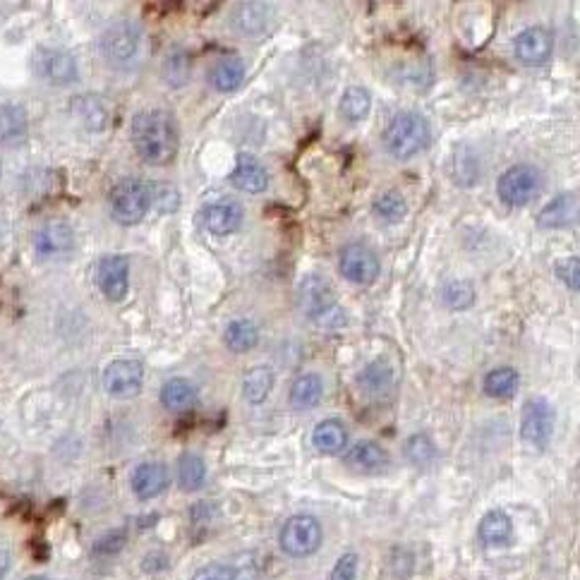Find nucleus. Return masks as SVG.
I'll use <instances>...</instances> for the list:
<instances>
[{
	"instance_id": "0eeeda50",
	"label": "nucleus",
	"mask_w": 580,
	"mask_h": 580,
	"mask_svg": "<svg viewBox=\"0 0 580 580\" xmlns=\"http://www.w3.org/2000/svg\"><path fill=\"white\" fill-rule=\"evenodd\" d=\"M542 187L540 171L528 163H518V166H511L509 171L501 173L499 183H497V195L504 204L509 207H525L530 199L537 197Z\"/></svg>"
},
{
	"instance_id": "e433bc0d",
	"label": "nucleus",
	"mask_w": 580,
	"mask_h": 580,
	"mask_svg": "<svg viewBox=\"0 0 580 580\" xmlns=\"http://www.w3.org/2000/svg\"><path fill=\"white\" fill-rule=\"evenodd\" d=\"M128 533L125 530H113V533L101 535L99 540L94 542V554H101V557H111V554H118L120 549L125 547V537Z\"/></svg>"
},
{
	"instance_id": "1a4fd4ad",
	"label": "nucleus",
	"mask_w": 580,
	"mask_h": 580,
	"mask_svg": "<svg viewBox=\"0 0 580 580\" xmlns=\"http://www.w3.org/2000/svg\"><path fill=\"white\" fill-rule=\"evenodd\" d=\"M34 70L41 80L53 84V87H68L77 80V60L63 48L41 46L34 53Z\"/></svg>"
},
{
	"instance_id": "ddd939ff",
	"label": "nucleus",
	"mask_w": 580,
	"mask_h": 580,
	"mask_svg": "<svg viewBox=\"0 0 580 580\" xmlns=\"http://www.w3.org/2000/svg\"><path fill=\"white\" fill-rule=\"evenodd\" d=\"M96 281H99L101 293L108 300L120 302L125 300L130 290V262L123 255H111L104 257L96 267Z\"/></svg>"
},
{
	"instance_id": "f8f14e48",
	"label": "nucleus",
	"mask_w": 580,
	"mask_h": 580,
	"mask_svg": "<svg viewBox=\"0 0 580 580\" xmlns=\"http://www.w3.org/2000/svg\"><path fill=\"white\" fill-rule=\"evenodd\" d=\"M516 58L525 65H545L554 53V34L547 27H528L513 41Z\"/></svg>"
},
{
	"instance_id": "a878e982",
	"label": "nucleus",
	"mask_w": 580,
	"mask_h": 580,
	"mask_svg": "<svg viewBox=\"0 0 580 580\" xmlns=\"http://www.w3.org/2000/svg\"><path fill=\"white\" fill-rule=\"evenodd\" d=\"M271 389H274V370H271V367L257 365L245 374L243 396L247 403H252V406H259V403L267 401Z\"/></svg>"
},
{
	"instance_id": "412c9836",
	"label": "nucleus",
	"mask_w": 580,
	"mask_h": 580,
	"mask_svg": "<svg viewBox=\"0 0 580 580\" xmlns=\"http://www.w3.org/2000/svg\"><path fill=\"white\" fill-rule=\"evenodd\" d=\"M346 463L353 470H360V473H379L389 465V453L377 441H358L346 453Z\"/></svg>"
},
{
	"instance_id": "4468645a",
	"label": "nucleus",
	"mask_w": 580,
	"mask_h": 580,
	"mask_svg": "<svg viewBox=\"0 0 580 580\" xmlns=\"http://www.w3.org/2000/svg\"><path fill=\"white\" fill-rule=\"evenodd\" d=\"M75 247V231L63 221H53L34 233V252L41 259H63Z\"/></svg>"
},
{
	"instance_id": "dca6fc26",
	"label": "nucleus",
	"mask_w": 580,
	"mask_h": 580,
	"mask_svg": "<svg viewBox=\"0 0 580 580\" xmlns=\"http://www.w3.org/2000/svg\"><path fill=\"white\" fill-rule=\"evenodd\" d=\"M130 487L135 497L142 501L159 497L168 487V468L159 461L140 463L130 477Z\"/></svg>"
},
{
	"instance_id": "6e6552de",
	"label": "nucleus",
	"mask_w": 580,
	"mask_h": 580,
	"mask_svg": "<svg viewBox=\"0 0 580 580\" xmlns=\"http://www.w3.org/2000/svg\"><path fill=\"white\" fill-rule=\"evenodd\" d=\"M554 408L545 398H528L521 410V439L533 449H545L554 434Z\"/></svg>"
},
{
	"instance_id": "c756f323",
	"label": "nucleus",
	"mask_w": 580,
	"mask_h": 580,
	"mask_svg": "<svg viewBox=\"0 0 580 580\" xmlns=\"http://www.w3.org/2000/svg\"><path fill=\"white\" fill-rule=\"evenodd\" d=\"M207 480V465L197 453H183L178 461V482L185 492H197Z\"/></svg>"
},
{
	"instance_id": "4c0bfd02",
	"label": "nucleus",
	"mask_w": 580,
	"mask_h": 580,
	"mask_svg": "<svg viewBox=\"0 0 580 580\" xmlns=\"http://www.w3.org/2000/svg\"><path fill=\"white\" fill-rule=\"evenodd\" d=\"M557 276L561 281L569 286L573 293H578V288H580V259L578 257H566V259H561V262H557Z\"/></svg>"
},
{
	"instance_id": "f257e3e1",
	"label": "nucleus",
	"mask_w": 580,
	"mask_h": 580,
	"mask_svg": "<svg viewBox=\"0 0 580 580\" xmlns=\"http://www.w3.org/2000/svg\"><path fill=\"white\" fill-rule=\"evenodd\" d=\"M178 123L171 111L149 108L132 120V144L149 166H166L178 154Z\"/></svg>"
},
{
	"instance_id": "2f4dec72",
	"label": "nucleus",
	"mask_w": 580,
	"mask_h": 580,
	"mask_svg": "<svg viewBox=\"0 0 580 580\" xmlns=\"http://www.w3.org/2000/svg\"><path fill=\"white\" fill-rule=\"evenodd\" d=\"M372 106V96L365 87H348L341 96V116L348 123H358V120L367 118Z\"/></svg>"
},
{
	"instance_id": "f3484780",
	"label": "nucleus",
	"mask_w": 580,
	"mask_h": 580,
	"mask_svg": "<svg viewBox=\"0 0 580 580\" xmlns=\"http://www.w3.org/2000/svg\"><path fill=\"white\" fill-rule=\"evenodd\" d=\"M231 183L233 187H238L240 192L259 195V192H264L269 187V171L257 156L240 154L231 173Z\"/></svg>"
},
{
	"instance_id": "72a5a7b5",
	"label": "nucleus",
	"mask_w": 580,
	"mask_h": 580,
	"mask_svg": "<svg viewBox=\"0 0 580 580\" xmlns=\"http://www.w3.org/2000/svg\"><path fill=\"white\" fill-rule=\"evenodd\" d=\"M374 214L386 223H398L408 214V202L403 199L401 192L389 190L384 192L382 197H377V202H374Z\"/></svg>"
},
{
	"instance_id": "f704fd0d",
	"label": "nucleus",
	"mask_w": 580,
	"mask_h": 580,
	"mask_svg": "<svg viewBox=\"0 0 580 580\" xmlns=\"http://www.w3.org/2000/svg\"><path fill=\"white\" fill-rule=\"evenodd\" d=\"M403 453H406V458L413 465H427L434 461L437 449H434L432 439L427 437V434H413V437L406 441V449H403Z\"/></svg>"
},
{
	"instance_id": "a211bd4d",
	"label": "nucleus",
	"mask_w": 580,
	"mask_h": 580,
	"mask_svg": "<svg viewBox=\"0 0 580 580\" xmlns=\"http://www.w3.org/2000/svg\"><path fill=\"white\" fill-rule=\"evenodd\" d=\"M271 15H274L271 5L240 3V5H235V10H233V15H231V22H233L235 32H238V34L257 36V34L267 32V27H269V22H271Z\"/></svg>"
},
{
	"instance_id": "4be33fe9",
	"label": "nucleus",
	"mask_w": 580,
	"mask_h": 580,
	"mask_svg": "<svg viewBox=\"0 0 580 580\" xmlns=\"http://www.w3.org/2000/svg\"><path fill=\"white\" fill-rule=\"evenodd\" d=\"M161 403L163 408L173 410V413H187L197 406V386L183 377L168 379L161 386Z\"/></svg>"
},
{
	"instance_id": "bb28decb",
	"label": "nucleus",
	"mask_w": 580,
	"mask_h": 580,
	"mask_svg": "<svg viewBox=\"0 0 580 580\" xmlns=\"http://www.w3.org/2000/svg\"><path fill=\"white\" fill-rule=\"evenodd\" d=\"M518 386H521V374L513 367H497V370L487 372L482 389L489 398H511L516 396Z\"/></svg>"
},
{
	"instance_id": "aec40b11",
	"label": "nucleus",
	"mask_w": 580,
	"mask_h": 580,
	"mask_svg": "<svg viewBox=\"0 0 580 580\" xmlns=\"http://www.w3.org/2000/svg\"><path fill=\"white\" fill-rule=\"evenodd\" d=\"M245 60L238 56L219 58L209 70V82L216 92H235L245 82Z\"/></svg>"
},
{
	"instance_id": "5701e85b",
	"label": "nucleus",
	"mask_w": 580,
	"mask_h": 580,
	"mask_svg": "<svg viewBox=\"0 0 580 580\" xmlns=\"http://www.w3.org/2000/svg\"><path fill=\"white\" fill-rule=\"evenodd\" d=\"M348 430L341 420H324L312 430V446L324 456H336L346 449Z\"/></svg>"
},
{
	"instance_id": "473e14b6",
	"label": "nucleus",
	"mask_w": 580,
	"mask_h": 580,
	"mask_svg": "<svg viewBox=\"0 0 580 580\" xmlns=\"http://www.w3.org/2000/svg\"><path fill=\"white\" fill-rule=\"evenodd\" d=\"M441 300L449 310H468L475 302V288L470 281H449L441 288Z\"/></svg>"
},
{
	"instance_id": "f03ea898",
	"label": "nucleus",
	"mask_w": 580,
	"mask_h": 580,
	"mask_svg": "<svg viewBox=\"0 0 580 580\" xmlns=\"http://www.w3.org/2000/svg\"><path fill=\"white\" fill-rule=\"evenodd\" d=\"M430 123L425 116L415 111H403L391 118L384 130V147L398 161H406L418 156L430 144Z\"/></svg>"
},
{
	"instance_id": "7ed1b4c3",
	"label": "nucleus",
	"mask_w": 580,
	"mask_h": 580,
	"mask_svg": "<svg viewBox=\"0 0 580 580\" xmlns=\"http://www.w3.org/2000/svg\"><path fill=\"white\" fill-rule=\"evenodd\" d=\"M151 202H154V192L142 178H120L108 195L111 216L123 226L140 223L149 214Z\"/></svg>"
},
{
	"instance_id": "2eb2a0df",
	"label": "nucleus",
	"mask_w": 580,
	"mask_h": 580,
	"mask_svg": "<svg viewBox=\"0 0 580 580\" xmlns=\"http://www.w3.org/2000/svg\"><path fill=\"white\" fill-rule=\"evenodd\" d=\"M243 219L245 211L233 199H214V202L204 207V223H207L209 233H214L216 238H226V235L240 231Z\"/></svg>"
},
{
	"instance_id": "c9c22d12",
	"label": "nucleus",
	"mask_w": 580,
	"mask_h": 580,
	"mask_svg": "<svg viewBox=\"0 0 580 580\" xmlns=\"http://www.w3.org/2000/svg\"><path fill=\"white\" fill-rule=\"evenodd\" d=\"M166 80L171 82V87H183V84L190 80V60L183 51H175L166 58Z\"/></svg>"
},
{
	"instance_id": "37998d69",
	"label": "nucleus",
	"mask_w": 580,
	"mask_h": 580,
	"mask_svg": "<svg viewBox=\"0 0 580 580\" xmlns=\"http://www.w3.org/2000/svg\"><path fill=\"white\" fill-rule=\"evenodd\" d=\"M24 580H48L46 576H29V578H24Z\"/></svg>"
},
{
	"instance_id": "423d86ee",
	"label": "nucleus",
	"mask_w": 580,
	"mask_h": 580,
	"mask_svg": "<svg viewBox=\"0 0 580 580\" xmlns=\"http://www.w3.org/2000/svg\"><path fill=\"white\" fill-rule=\"evenodd\" d=\"M322 540H324L322 525H319L317 518L312 516L288 518V521L283 523L279 535L281 549L293 559L312 557V554L322 547Z\"/></svg>"
},
{
	"instance_id": "393cba45",
	"label": "nucleus",
	"mask_w": 580,
	"mask_h": 580,
	"mask_svg": "<svg viewBox=\"0 0 580 580\" xmlns=\"http://www.w3.org/2000/svg\"><path fill=\"white\" fill-rule=\"evenodd\" d=\"M324 396V384L322 377L317 374H300L290 386V406L295 410H310L319 406Z\"/></svg>"
},
{
	"instance_id": "c85d7f7f",
	"label": "nucleus",
	"mask_w": 580,
	"mask_h": 580,
	"mask_svg": "<svg viewBox=\"0 0 580 580\" xmlns=\"http://www.w3.org/2000/svg\"><path fill=\"white\" fill-rule=\"evenodd\" d=\"M27 137V113L22 106H0V142L17 144Z\"/></svg>"
},
{
	"instance_id": "9b49d317",
	"label": "nucleus",
	"mask_w": 580,
	"mask_h": 580,
	"mask_svg": "<svg viewBox=\"0 0 580 580\" xmlns=\"http://www.w3.org/2000/svg\"><path fill=\"white\" fill-rule=\"evenodd\" d=\"M144 367L137 360H113L104 372V389L113 398H132L142 391Z\"/></svg>"
},
{
	"instance_id": "a19ab883",
	"label": "nucleus",
	"mask_w": 580,
	"mask_h": 580,
	"mask_svg": "<svg viewBox=\"0 0 580 580\" xmlns=\"http://www.w3.org/2000/svg\"><path fill=\"white\" fill-rule=\"evenodd\" d=\"M163 569H168V557L161 552L147 554V559L142 561V571H147V573H159Z\"/></svg>"
},
{
	"instance_id": "6ab92c4d",
	"label": "nucleus",
	"mask_w": 580,
	"mask_h": 580,
	"mask_svg": "<svg viewBox=\"0 0 580 580\" xmlns=\"http://www.w3.org/2000/svg\"><path fill=\"white\" fill-rule=\"evenodd\" d=\"M576 216H578L576 195L564 192V195L554 197L552 202L537 214V226L545 228V231H559V228L571 226V223L576 221Z\"/></svg>"
},
{
	"instance_id": "39448f33",
	"label": "nucleus",
	"mask_w": 580,
	"mask_h": 580,
	"mask_svg": "<svg viewBox=\"0 0 580 580\" xmlns=\"http://www.w3.org/2000/svg\"><path fill=\"white\" fill-rule=\"evenodd\" d=\"M142 46V29L135 22H116L101 34L99 53L113 68H123L135 60Z\"/></svg>"
},
{
	"instance_id": "20e7f679",
	"label": "nucleus",
	"mask_w": 580,
	"mask_h": 580,
	"mask_svg": "<svg viewBox=\"0 0 580 580\" xmlns=\"http://www.w3.org/2000/svg\"><path fill=\"white\" fill-rule=\"evenodd\" d=\"M298 305L307 319L317 324H341L343 310L338 307L331 283L317 274H307L298 283Z\"/></svg>"
},
{
	"instance_id": "7c9ffc66",
	"label": "nucleus",
	"mask_w": 580,
	"mask_h": 580,
	"mask_svg": "<svg viewBox=\"0 0 580 580\" xmlns=\"http://www.w3.org/2000/svg\"><path fill=\"white\" fill-rule=\"evenodd\" d=\"M360 384L365 386L367 394H386L394 384V370L386 360H374L360 374Z\"/></svg>"
},
{
	"instance_id": "cd10ccee",
	"label": "nucleus",
	"mask_w": 580,
	"mask_h": 580,
	"mask_svg": "<svg viewBox=\"0 0 580 580\" xmlns=\"http://www.w3.org/2000/svg\"><path fill=\"white\" fill-rule=\"evenodd\" d=\"M223 341L226 346L233 350V353H247L259 343V329L252 319H235L226 326V334H223Z\"/></svg>"
},
{
	"instance_id": "ea45409f",
	"label": "nucleus",
	"mask_w": 580,
	"mask_h": 580,
	"mask_svg": "<svg viewBox=\"0 0 580 580\" xmlns=\"http://www.w3.org/2000/svg\"><path fill=\"white\" fill-rule=\"evenodd\" d=\"M192 580H238V571L228 564H207L192 576Z\"/></svg>"
},
{
	"instance_id": "79ce46f5",
	"label": "nucleus",
	"mask_w": 580,
	"mask_h": 580,
	"mask_svg": "<svg viewBox=\"0 0 580 580\" xmlns=\"http://www.w3.org/2000/svg\"><path fill=\"white\" fill-rule=\"evenodd\" d=\"M10 569V557H8V552H0V578L5 576Z\"/></svg>"
},
{
	"instance_id": "9d476101",
	"label": "nucleus",
	"mask_w": 580,
	"mask_h": 580,
	"mask_svg": "<svg viewBox=\"0 0 580 580\" xmlns=\"http://www.w3.org/2000/svg\"><path fill=\"white\" fill-rule=\"evenodd\" d=\"M341 276L355 286H370L379 276V259L367 245L350 243L338 255Z\"/></svg>"
},
{
	"instance_id": "b1692460",
	"label": "nucleus",
	"mask_w": 580,
	"mask_h": 580,
	"mask_svg": "<svg viewBox=\"0 0 580 580\" xmlns=\"http://www.w3.org/2000/svg\"><path fill=\"white\" fill-rule=\"evenodd\" d=\"M511 535H513L511 518L499 509L487 511L485 518L480 521V528H477V537H480L482 545H487V547L509 545Z\"/></svg>"
},
{
	"instance_id": "58836bf2",
	"label": "nucleus",
	"mask_w": 580,
	"mask_h": 580,
	"mask_svg": "<svg viewBox=\"0 0 580 580\" xmlns=\"http://www.w3.org/2000/svg\"><path fill=\"white\" fill-rule=\"evenodd\" d=\"M329 580H358V554L348 552L336 561Z\"/></svg>"
}]
</instances>
